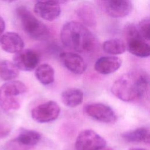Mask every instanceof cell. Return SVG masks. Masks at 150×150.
<instances>
[{"instance_id":"cell-1","label":"cell","mask_w":150,"mask_h":150,"mask_svg":"<svg viewBox=\"0 0 150 150\" xmlns=\"http://www.w3.org/2000/svg\"><path fill=\"white\" fill-rule=\"evenodd\" d=\"M149 76L144 71L134 70L122 75L111 87L112 93L120 100L130 102L142 98L148 90Z\"/></svg>"},{"instance_id":"cell-2","label":"cell","mask_w":150,"mask_h":150,"mask_svg":"<svg viewBox=\"0 0 150 150\" xmlns=\"http://www.w3.org/2000/svg\"><path fill=\"white\" fill-rule=\"evenodd\" d=\"M60 39L66 47L79 52L90 53L97 47V40L84 25L76 21L66 22L60 31Z\"/></svg>"},{"instance_id":"cell-3","label":"cell","mask_w":150,"mask_h":150,"mask_svg":"<svg viewBox=\"0 0 150 150\" xmlns=\"http://www.w3.org/2000/svg\"><path fill=\"white\" fill-rule=\"evenodd\" d=\"M16 13L23 30L28 36L40 41L48 38L50 32L47 26L38 19L26 7H18Z\"/></svg>"},{"instance_id":"cell-4","label":"cell","mask_w":150,"mask_h":150,"mask_svg":"<svg viewBox=\"0 0 150 150\" xmlns=\"http://www.w3.org/2000/svg\"><path fill=\"white\" fill-rule=\"evenodd\" d=\"M96 2L103 12L115 18L127 16L132 9L130 0H96Z\"/></svg>"},{"instance_id":"cell-5","label":"cell","mask_w":150,"mask_h":150,"mask_svg":"<svg viewBox=\"0 0 150 150\" xmlns=\"http://www.w3.org/2000/svg\"><path fill=\"white\" fill-rule=\"evenodd\" d=\"M105 146V140L90 129L81 131L77 137L75 142L76 150H99Z\"/></svg>"},{"instance_id":"cell-6","label":"cell","mask_w":150,"mask_h":150,"mask_svg":"<svg viewBox=\"0 0 150 150\" xmlns=\"http://www.w3.org/2000/svg\"><path fill=\"white\" fill-rule=\"evenodd\" d=\"M60 112L59 104L50 100L34 107L31 111V116L32 119L38 122L46 123L57 119Z\"/></svg>"},{"instance_id":"cell-7","label":"cell","mask_w":150,"mask_h":150,"mask_svg":"<svg viewBox=\"0 0 150 150\" xmlns=\"http://www.w3.org/2000/svg\"><path fill=\"white\" fill-rule=\"evenodd\" d=\"M84 112L91 118L104 123H114L117 116L114 110L103 103H91L83 107Z\"/></svg>"},{"instance_id":"cell-8","label":"cell","mask_w":150,"mask_h":150,"mask_svg":"<svg viewBox=\"0 0 150 150\" xmlns=\"http://www.w3.org/2000/svg\"><path fill=\"white\" fill-rule=\"evenodd\" d=\"M39 60L38 53L30 49H23L15 53L13 57V62L18 69L25 71H30L36 68Z\"/></svg>"},{"instance_id":"cell-9","label":"cell","mask_w":150,"mask_h":150,"mask_svg":"<svg viewBox=\"0 0 150 150\" xmlns=\"http://www.w3.org/2000/svg\"><path fill=\"white\" fill-rule=\"evenodd\" d=\"M41 135L38 131L26 129H22L12 141L13 150H28L39 142Z\"/></svg>"},{"instance_id":"cell-10","label":"cell","mask_w":150,"mask_h":150,"mask_svg":"<svg viewBox=\"0 0 150 150\" xmlns=\"http://www.w3.org/2000/svg\"><path fill=\"white\" fill-rule=\"evenodd\" d=\"M34 12L40 18L53 21L60 15L61 8L60 4L56 1H38L34 6Z\"/></svg>"},{"instance_id":"cell-11","label":"cell","mask_w":150,"mask_h":150,"mask_svg":"<svg viewBox=\"0 0 150 150\" xmlns=\"http://www.w3.org/2000/svg\"><path fill=\"white\" fill-rule=\"evenodd\" d=\"M59 57L64 67L74 74H82L86 70L87 65L84 60L77 53L64 52L60 54Z\"/></svg>"},{"instance_id":"cell-12","label":"cell","mask_w":150,"mask_h":150,"mask_svg":"<svg viewBox=\"0 0 150 150\" xmlns=\"http://www.w3.org/2000/svg\"><path fill=\"white\" fill-rule=\"evenodd\" d=\"M0 46L6 52L16 53L23 49L24 42L17 33L8 32L0 36Z\"/></svg>"},{"instance_id":"cell-13","label":"cell","mask_w":150,"mask_h":150,"mask_svg":"<svg viewBox=\"0 0 150 150\" xmlns=\"http://www.w3.org/2000/svg\"><path fill=\"white\" fill-rule=\"evenodd\" d=\"M121 60L116 56H102L95 63L94 69L102 74H108L117 71L121 66Z\"/></svg>"},{"instance_id":"cell-14","label":"cell","mask_w":150,"mask_h":150,"mask_svg":"<svg viewBox=\"0 0 150 150\" xmlns=\"http://www.w3.org/2000/svg\"><path fill=\"white\" fill-rule=\"evenodd\" d=\"M76 13L83 25L91 28L96 26L97 16L92 4L88 2L80 4L76 9Z\"/></svg>"},{"instance_id":"cell-15","label":"cell","mask_w":150,"mask_h":150,"mask_svg":"<svg viewBox=\"0 0 150 150\" xmlns=\"http://www.w3.org/2000/svg\"><path fill=\"white\" fill-rule=\"evenodd\" d=\"M141 37L127 41V49L132 54L139 57H147L150 54L149 45Z\"/></svg>"},{"instance_id":"cell-16","label":"cell","mask_w":150,"mask_h":150,"mask_svg":"<svg viewBox=\"0 0 150 150\" xmlns=\"http://www.w3.org/2000/svg\"><path fill=\"white\" fill-rule=\"evenodd\" d=\"M121 137L125 141L130 143L149 144L150 141L149 130L145 127L138 128L125 132L122 133Z\"/></svg>"},{"instance_id":"cell-17","label":"cell","mask_w":150,"mask_h":150,"mask_svg":"<svg viewBox=\"0 0 150 150\" xmlns=\"http://www.w3.org/2000/svg\"><path fill=\"white\" fill-rule=\"evenodd\" d=\"M26 86L19 80H11L5 83L0 87V96L16 97L26 91Z\"/></svg>"},{"instance_id":"cell-18","label":"cell","mask_w":150,"mask_h":150,"mask_svg":"<svg viewBox=\"0 0 150 150\" xmlns=\"http://www.w3.org/2000/svg\"><path fill=\"white\" fill-rule=\"evenodd\" d=\"M63 103L69 107H76L83 100V93L79 89L71 88L64 91L61 95Z\"/></svg>"},{"instance_id":"cell-19","label":"cell","mask_w":150,"mask_h":150,"mask_svg":"<svg viewBox=\"0 0 150 150\" xmlns=\"http://www.w3.org/2000/svg\"><path fill=\"white\" fill-rule=\"evenodd\" d=\"M35 75L38 80L44 85L52 83L54 80V70L50 65L47 63L37 66Z\"/></svg>"},{"instance_id":"cell-20","label":"cell","mask_w":150,"mask_h":150,"mask_svg":"<svg viewBox=\"0 0 150 150\" xmlns=\"http://www.w3.org/2000/svg\"><path fill=\"white\" fill-rule=\"evenodd\" d=\"M103 49L105 53L110 54H120L126 51L127 45L120 39H111L105 40L103 43Z\"/></svg>"},{"instance_id":"cell-21","label":"cell","mask_w":150,"mask_h":150,"mask_svg":"<svg viewBox=\"0 0 150 150\" xmlns=\"http://www.w3.org/2000/svg\"><path fill=\"white\" fill-rule=\"evenodd\" d=\"M19 74V70L9 60H3L0 63V77L5 81L16 79Z\"/></svg>"},{"instance_id":"cell-22","label":"cell","mask_w":150,"mask_h":150,"mask_svg":"<svg viewBox=\"0 0 150 150\" xmlns=\"http://www.w3.org/2000/svg\"><path fill=\"white\" fill-rule=\"evenodd\" d=\"M0 106L6 111L17 110L20 108V103L16 97L0 96Z\"/></svg>"},{"instance_id":"cell-23","label":"cell","mask_w":150,"mask_h":150,"mask_svg":"<svg viewBox=\"0 0 150 150\" xmlns=\"http://www.w3.org/2000/svg\"><path fill=\"white\" fill-rule=\"evenodd\" d=\"M150 19L149 17H146L142 19L138 23V30L141 38L146 41H149L150 39Z\"/></svg>"},{"instance_id":"cell-24","label":"cell","mask_w":150,"mask_h":150,"mask_svg":"<svg viewBox=\"0 0 150 150\" xmlns=\"http://www.w3.org/2000/svg\"><path fill=\"white\" fill-rule=\"evenodd\" d=\"M124 35L126 41L135 38L141 37L137 26L134 23H128L124 28Z\"/></svg>"},{"instance_id":"cell-25","label":"cell","mask_w":150,"mask_h":150,"mask_svg":"<svg viewBox=\"0 0 150 150\" xmlns=\"http://www.w3.org/2000/svg\"><path fill=\"white\" fill-rule=\"evenodd\" d=\"M11 131V128L8 125L0 123V138H3L8 136Z\"/></svg>"},{"instance_id":"cell-26","label":"cell","mask_w":150,"mask_h":150,"mask_svg":"<svg viewBox=\"0 0 150 150\" xmlns=\"http://www.w3.org/2000/svg\"><path fill=\"white\" fill-rule=\"evenodd\" d=\"M5 29V22L4 19L0 16V36L3 34Z\"/></svg>"},{"instance_id":"cell-27","label":"cell","mask_w":150,"mask_h":150,"mask_svg":"<svg viewBox=\"0 0 150 150\" xmlns=\"http://www.w3.org/2000/svg\"><path fill=\"white\" fill-rule=\"evenodd\" d=\"M99 150H114L112 148H110V147H104V148H101V149H99Z\"/></svg>"},{"instance_id":"cell-28","label":"cell","mask_w":150,"mask_h":150,"mask_svg":"<svg viewBox=\"0 0 150 150\" xmlns=\"http://www.w3.org/2000/svg\"><path fill=\"white\" fill-rule=\"evenodd\" d=\"M128 150H146L143 148H130Z\"/></svg>"},{"instance_id":"cell-29","label":"cell","mask_w":150,"mask_h":150,"mask_svg":"<svg viewBox=\"0 0 150 150\" xmlns=\"http://www.w3.org/2000/svg\"><path fill=\"white\" fill-rule=\"evenodd\" d=\"M38 1H56V2H59V4L60 3V1H59V0H37Z\"/></svg>"},{"instance_id":"cell-30","label":"cell","mask_w":150,"mask_h":150,"mask_svg":"<svg viewBox=\"0 0 150 150\" xmlns=\"http://www.w3.org/2000/svg\"><path fill=\"white\" fill-rule=\"evenodd\" d=\"M6 2H8V3H10V2H14L15 1H17V0H2Z\"/></svg>"},{"instance_id":"cell-31","label":"cell","mask_w":150,"mask_h":150,"mask_svg":"<svg viewBox=\"0 0 150 150\" xmlns=\"http://www.w3.org/2000/svg\"><path fill=\"white\" fill-rule=\"evenodd\" d=\"M59 1H60V2H62V1H63V0H59Z\"/></svg>"}]
</instances>
